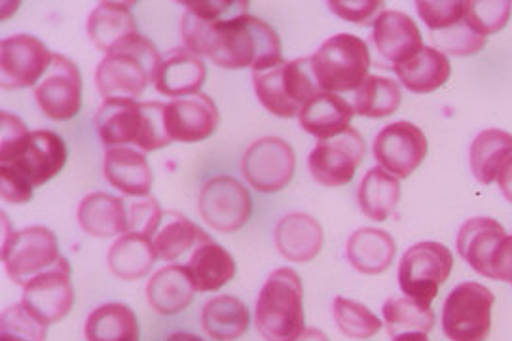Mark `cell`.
<instances>
[{
    "label": "cell",
    "instance_id": "obj_1",
    "mask_svg": "<svg viewBox=\"0 0 512 341\" xmlns=\"http://www.w3.org/2000/svg\"><path fill=\"white\" fill-rule=\"evenodd\" d=\"M181 35L186 50L211 57L222 69L258 72L283 63L277 33L268 23L249 14L230 19L209 18L186 8Z\"/></svg>",
    "mask_w": 512,
    "mask_h": 341
},
{
    "label": "cell",
    "instance_id": "obj_2",
    "mask_svg": "<svg viewBox=\"0 0 512 341\" xmlns=\"http://www.w3.org/2000/svg\"><path fill=\"white\" fill-rule=\"evenodd\" d=\"M160 61L156 46L135 33L105 55L95 71V86L105 99H137L156 80Z\"/></svg>",
    "mask_w": 512,
    "mask_h": 341
},
{
    "label": "cell",
    "instance_id": "obj_3",
    "mask_svg": "<svg viewBox=\"0 0 512 341\" xmlns=\"http://www.w3.org/2000/svg\"><path fill=\"white\" fill-rule=\"evenodd\" d=\"M255 324L266 341H294L306 330L304 287L293 268L270 273L256 300Z\"/></svg>",
    "mask_w": 512,
    "mask_h": 341
},
{
    "label": "cell",
    "instance_id": "obj_4",
    "mask_svg": "<svg viewBox=\"0 0 512 341\" xmlns=\"http://www.w3.org/2000/svg\"><path fill=\"white\" fill-rule=\"evenodd\" d=\"M253 86L262 107L277 118H293L311 97L323 91L311 69V57L253 72Z\"/></svg>",
    "mask_w": 512,
    "mask_h": 341
},
{
    "label": "cell",
    "instance_id": "obj_5",
    "mask_svg": "<svg viewBox=\"0 0 512 341\" xmlns=\"http://www.w3.org/2000/svg\"><path fill=\"white\" fill-rule=\"evenodd\" d=\"M311 69L323 91H357L368 78V46L363 38L349 33L330 36L311 57Z\"/></svg>",
    "mask_w": 512,
    "mask_h": 341
},
{
    "label": "cell",
    "instance_id": "obj_6",
    "mask_svg": "<svg viewBox=\"0 0 512 341\" xmlns=\"http://www.w3.org/2000/svg\"><path fill=\"white\" fill-rule=\"evenodd\" d=\"M67 156V144L54 131H29L18 143L0 148V171L37 188L63 171Z\"/></svg>",
    "mask_w": 512,
    "mask_h": 341
},
{
    "label": "cell",
    "instance_id": "obj_7",
    "mask_svg": "<svg viewBox=\"0 0 512 341\" xmlns=\"http://www.w3.org/2000/svg\"><path fill=\"white\" fill-rule=\"evenodd\" d=\"M59 243L52 230L44 226H31L4 237L2 264L8 277L25 287L38 275L54 270L61 262Z\"/></svg>",
    "mask_w": 512,
    "mask_h": 341
},
{
    "label": "cell",
    "instance_id": "obj_8",
    "mask_svg": "<svg viewBox=\"0 0 512 341\" xmlns=\"http://www.w3.org/2000/svg\"><path fill=\"white\" fill-rule=\"evenodd\" d=\"M494 292L480 283H461L442 307V330L452 341H486L492 330Z\"/></svg>",
    "mask_w": 512,
    "mask_h": 341
},
{
    "label": "cell",
    "instance_id": "obj_9",
    "mask_svg": "<svg viewBox=\"0 0 512 341\" xmlns=\"http://www.w3.org/2000/svg\"><path fill=\"white\" fill-rule=\"evenodd\" d=\"M452 268L454 256L448 247L437 241H421L404 252L399 264V285L408 298L431 306Z\"/></svg>",
    "mask_w": 512,
    "mask_h": 341
},
{
    "label": "cell",
    "instance_id": "obj_10",
    "mask_svg": "<svg viewBox=\"0 0 512 341\" xmlns=\"http://www.w3.org/2000/svg\"><path fill=\"white\" fill-rule=\"evenodd\" d=\"M296 156L293 146L279 137H262L243 154L241 171L258 192H279L293 180Z\"/></svg>",
    "mask_w": 512,
    "mask_h": 341
},
{
    "label": "cell",
    "instance_id": "obj_11",
    "mask_svg": "<svg viewBox=\"0 0 512 341\" xmlns=\"http://www.w3.org/2000/svg\"><path fill=\"white\" fill-rule=\"evenodd\" d=\"M366 156V144L357 129L348 127L344 133L319 141L311 150L308 165L313 179L323 186H344L355 177L357 167Z\"/></svg>",
    "mask_w": 512,
    "mask_h": 341
},
{
    "label": "cell",
    "instance_id": "obj_12",
    "mask_svg": "<svg viewBox=\"0 0 512 341\" xmlns=\"http://www.w3.org/2000/svg\"><path fill=\"white\" fill-rule=\"evenodd\" d=\"M54 54L42 40L31 35H12L0 44L2 90L31 88L46 76Z\"/></svg>",
    "mask_w": 512,
    "mask_h": 341
},
{
    "label": "cell",
    "instance_id": "obj_13",
    "mask_svg": "<svg viewBox=\"0 0 512 341\" xmlns=\"http://www.w3.org/2000/svg\"><path fill=\"white\" fill-rule=\"evenodd\" d=\"M198 203L203 220L224 234L238 232L247 224L253 211L249 190L239 180L226 175L207 180Z\"/></svg>",
    "mask_w": 512,
    "mask_h": 341
},
{
    "label": "cell",
    "instance_id": "obj_14",
    "mask_svg": "<svg viewBox=\"0 0 512 341\" xmlns=\"http://www.w3.org/2000/svg\"><path fill=\"white\" fill-rule=\"evenodd\" d=\"M35 99L50 120L65 122L74 118L82 108V74L76 63L65 55L54 54L50 69L35 88Z\"/></svg>",
    "mask_w": 512,
    "mask_h": 341
},
{
    "label": "cell",
    "instance_id": "obj_15",
    "mask_svg": "<svg viewBox=\"0 0 512 341\" xmlns=\"http://www.w3.org/2000/svg\"><path fill=\"white\" fill-rule=\"evenodd\" d=\"M374 160L389 175L408 179L427 156V137L410 122L385 126L374 139Z\"/></svg>",
    "mask_w": 512,
    "mask_h": 341
},
{
    "label": "cell",
    "instance_id": "obj_16",
    "mask_svg": "<svg viewBox=\"0 0 512 341\" xmlns=\"http://www.w3.org/2000/svg\"><path fill=\"white\" fill-rule=\"evenodd\" d=\"M21 304L44 324H54L69 315L74 306V288L71 266L67 258L54 270L35 277L23 287Z\"/></svg>",
    "mask_w": 512,
    "mask_h": 341
},
{
    "label": "cell",
    "instance_id": "obj_17",
    "mask_svg": "<svg viewBox=\"0 0 512 341\" xmlns=\"http://www.w3.org/2000/svg\"><path fill=\"white\" fill-rule=\"evenodd\" d=\"M165 124L173 141L200 143L217 131L219 108L205 93L175 99L165 105Z\"/></svg>",
    "mask_w": 512,
    "mask_h": 341
},
{
    "label": "cell",
    "instance_id": "obj_18",
    "mask_svg": "<svg viewBox=\"0 0 512 341\" xmlns=\"http://www.w3.org/2000/svg\"><path fill=\"white\" fill-rule=\"evenodd\" d=\"M372 38L378 52L393 67L403 65L423 50V38L414 19L399 10H384L372 23Z\"/></svg>",
    "mask_w": 512,
    "mask_h": 341
},
{
    "label": "cell",
    "instance_id": "obj_19",
    "mask_svg": "<svg viewBox=\"0 0 512 341\" xmlns=\"http://www.w3.org/2000/svg\"><path fill=\"white\" fill-rule=\"evenodd\" d=\"M505 228L488 216L467 220L458 234L459 256L480 275L494 279V264L501 243L505 241Z\"/></svg>",
    "mask_w": 512,
    "mask_h": 341
},
{
    "label": "cell",
    "instance_id": "obj_20",
    "mask_svg": "<svg viewBox=\"0 0 512 341\" xmlns=\"http://www.w3.org/2000/svg\"><path fill=\"white\" fill-rule=\"evenodd\" d=\"M207 78V67L200 55L186 48H177L165 54L156 72V90L167 97H190L202 90Z\"/></svg>",
    "mask_w": 512,
    "mask_h": 341
},
{
    "label": "cell",
    "instance_id": "obj_21",
    "mask_svg": "<svg viewBox=\"0 0 512 341\" xmlns=\"http://www.w3.org/2000/svg\"><path fill=\"white\" fill-rule=\"evenodd\" d=\"M353 114V105H349L344 97L338 93L321 91L300 108L298 122L306 133L317 137L319 141H327L348 129Z\"/></svg>",
    "mask_w": 512,
    "mask_h": 341
},
{
    "label": "cell",
    "instance_id": "obj_22",
    "mask_svg": "<svg viewBox=\"0 0 512 341\" xmlns=\"http://www.w3.org/2000/svg\"><path fill=\"white\" fill-rule=\"evenodd\" d=\"M323 228L310 215L291 213L275 226V247L287 260L302 264L313 260L323 249Z\"/></svg>",
    "mask_w": 512,
    "mask_h": 341
},
{
    "label": "cell",
    "instance_id": "obj_23",
    "mask_svg": "<svg viewBox=\"0 0 512 341\" xmlns=\"http://www.w3.org/2000/svg\"><path fill=\"white\" fill-rule=\"evenodd\" d=\"M105 179L131 198H145L152 188V167L147 158L126 146L109 148L103 163Z\"/></svg>",
    "mask_w": 512,
    "mask_h": 341
},
{
    "label": "cell",
    "instance_id": "obj_24",
    "mask_svg": "<svg viewBox=\"0 0 512 341\" xmlns=\"http://www.w3.org/2000/svg\"><path fill=\"white\" fill-rule=\"evenodd\" d=\"M196 292L186 266L171 264L150 277L147 302L160 315H177L192 304Z\"/></svg>",
    "mask_w": 512,
    "mask_h": 341
},
{
    "label": "cell",
    "instance_id": "obj_25",
    "mask_svg": "<svg viewBox=\"0 0 512 341\" xmlns=\"http://www.w3.org/2000/svg\"><path fill=\"white\" fill-rule=\"evenodd\" d=\"M78 222L86 234L109 239L128 234V209L124 199L107 192H93L80 201Z\"/></svg>",
    "mask_w": 512,
    "mask_h": 341
},
{
    "label": "cell",
    "instance_id": "obj_26",
    "mask_svg": "<svg viewBox=\"0 0 512 341\" xmlns=\"http://www.w3.org/2000/svg\"><path fill=\"white\" fill-rule=\"evenodd\" d=\"M184 266L200 292H215L236 277L234 256L213 239L198 245Z\"/></svg>",
    "mask_w": 512,
    "mask_h": 341
},
{
    "label": "cell",
    "instance_id": "obj_27",
    "mask_svg": "<svg viewBox=\"0 0 512 341\" xmlns=\"http://www.w3.org/2000/svg\"><path fill=\"white\" fill-rule=\"evenodd\" d=\"M346 254L355 270L365 275H380L393 264L397 243L384 230L361 228L349 235Z\"/></svg>",
    "mask_w": 512,
    "mask_h": 341
},
{
    "label": "cell",
    "instance_id": "obj_28",
    "mask_svg": "<svg viewBox=\"0 0 512 341\" xmlns=\"http://www.w3.org/2000/svg\"><path fill=\"white\" fill-rule=\"evenodd\" d=\"M141 124V103L135 99H105L97 110L95 127L103 144L118 148L135 144Z\"/></svg>",
    "mask_w": 512,
    "mask_h": 341
},
{
    "label": "cell",
    "instance_id": "obj_29",
    "mask_svg": "<svg viewBox=\"0 0 512 341\" xmlns=\"http://www.w3.org/2000/svg\"><path fill=\"white\" fill-rule=\"evenodd\" d=\"M137 33V23L129 4L101 2L88 18V35L97 50L109 54L128 36Z\"/></svg>",
    "mask_w": 512,
    "mask_h": 341
},
{
    "label": "cell",
    "instance_id": "obj_30",
    "mask_svg": "<svg viewBox=\"0 0 512 341\" xmlns=\"http://www.w3.org/2000/svg\"><path fill=\"white\" fill-rule=\"evenodd\" d=\"M393 71L406 90L414 93H431L448 82L452 67L448 57L437 48L423 46L420 54L414 55L403 65L393 67Z\"/></svg>",
    "mask_w": 512,
    "mask_h": 341
},
{
    "label": "cell",
    "instance_id": "obj_31",
    "mask_svg": "<svg viewBox=\"0 0 512 341\" xmlns=\"http://www.w3.org/2000/svg\"><path fill=\"white\" fill-rule=\"evenodd\" d=\"M158 252L150 237L139 234L120 235L109 251V268L122 281H137L147 277Z\"/></svg>",
    "mask_w": 512,
    "mask_h": 341
},
{
    "label": "cell",
    "instance_id": "obj_32",
    "mask_svg": "<svg viewBox=\"0 0 512 341\" xmlns=\"http://www.w3.org/2000/svg\"><path fill=\"white\" fill-rule=\"evenodd\" d=\"M249 323V309L236 296H215L203 306V330L215 341L238 340L247 332Z\"/></svg>",
    "mask_w": 512,
    "mask_h": 341
},
{
    "label": "cell",
    "instance_id": "obj_33",
    "mask_svg": "<svg viewBox=\"0 0 512 341\" xmlns=\"http://www.w3.org/2000/svg\"><path fill=\"white\" fill-rule=\"evenodd\" d=\"M512 156V135L503 129H486L478 133L469 150V162L480 184L497 180L501 167Z\"/></svg>",
    "mask_w": 512,
    "mask_h": 341
},
{
    "label": "cell",
    "instance_id": "obj_34",
    "mask_svg": "<svg viewBox=\"0 0 512 341\" xmlns=\"http://www.w3.org/2000/svg\"><path fill=\"white\" fill-rule=\"evenodd\" d=\"M401 198V184L399 179L389 175L382 167L368 169L357 192V201L363 215L370 220L384 222L393 215L397 203Z\"/></svg>",
    "mask_w": 512,
    "mask_h": 341
},
{
    "label": "cell",
    "instance_id": "obj_35",
    "mask_svg": "<svg viewBox=\"0 0 512 341\" xmlns=\"http://www.w3.org/2000/svg\"><path fill=\"white\" fill-rule=\"evenodd\" d=\"M88 341H139L137 315L124 304L93 309L84 326Z\"/></svg>",
    "mask_w": 512,
    "mask_h": 341
},
{
    "label": "cell",
    "instance_id": "obj_36",
    "mask_svg": "<svg viewBox=\"0 0 512 341\" xmlns=\"http://www.w3.org/2000/svg\"><path fill=\"white\" fill-rule=\"evenodd\" d=\"M162 222L164 226L156 232L154 247L158 258L165 262H175L183 258L186 252L194 251L203 241L211 239L202 228H198L194 222L179 213H164Z\"/></svg>",
    "mask_w": 512,
    "mask_h": 341
},
{
    "label": "cell",
    "instance_id": "obj_37",
    "mask_svg": "<svg viewBox=\"0 0 512 341\" xmlns=\"http://www.w3.org/2000/svg\"><path fill=\"white\" fill-rule=\"evenodd\" d=\"M403 93L395 80L384 76H368L355 91L353 110L365 118H385L401 107Z\"/></svg>",
    "mask_w": 512,
    "mask_h": 341
},
{
    "label": "cell",
    "instance_id": "obj_38",
    "mask_svg": "<svg viewBox=\"0 0 512 341\" xmlns=\"http://www.w3.org/2000/svg\"><path fill=\"white\" fill-rule=\"evenodd\" d=\"M384 321L391 338L421 332L429 334L435 326V313L414 298H389L384 304Z\"/></svg>",
    "mask_w": 512,
    "mask_h": 341
},
{
    "label": "cell",
    "instance_id": "obj_39",
    "mask_svg": "<svg viewBox=\"0 0 512 341\" xmlns=\"http://www.w3.org/2000/svg\"><path fill=\"white\" fill-rule=\"evenodd\" d=\"M332 315L338 330L351 340H368L382 330V321L368 307L348 298H334Z\"/></svg>",
    "mask_w": 512,
    "mask_h": 341
},
{
    "label": "cell",
    "instance_id": "obj_40",
    "mask_svg": "<svg viewBox=\"0 0 512 341\" xmlns=\"http://www.w3.org/2000/svg\"><path fill=\"white\" fill-rule=\"evenodd\" d=\"M48 324L37 319L23 304L2 311L0 341H46Z\"/></svg>",
    "mask_w": 512,
    "mask_h": 341
},
{
    "label": "cell",
    "instance_id": "obj_41",
    "mask_svg": "<svg viewBox=\"0 0 512 341\" xmlns=\"http://www.w3.org/2000/svg\"><path fill=\"white\" fill-rule=\"evenodd\" d=\"M431 38H433V42H435L439 52H442L444 55H456V57L476 54L486 44V38L478 35L475 29L469 25L467 16H465L463 21H459V23L448 27V29L431 33Z\"/></svg>",
    "mask_w": 512,
    "mask_h": 341
},
{
    "label": "cell",
    "instance_id": "obj_42",
    "mask_svg": "<svg viewBox=\"0 0 512 341\" xmlns=\"http://www.w3.org/2000/svg\"><path fill=\"white\" fill-rule=\"evenodd\" d=\"M171 143L173 139L165 124V105L156 101L141 103V124L135 144L145 152H154Z\"/></svg>",
    "mask_w": 512,
    "mask_h": 341
},
{
    "label": "cell",
    "instance_id": "obj_43",
    "mask_svg": "<svg viewBox=\"0 0 512 341\" xmlns=\"http://www.w3.org/2000/svg\"><path fill=\"white\" fill-rule=\"evenodd\" d=\"M511 2L492 0V2H467V21L478 35H494L501 31L511 18Z\"/></svg>",
    "mask_w": 512,
    "mask_h": 341
},
{
    "label": "cell",
    "instance_id": "obj_44",
    "mask_svg": "<svg viewBox=\"0 0 512 341\" xmlns=\"http://www.w3.org/2000/svg\"><path fill=\"white\" fill-rule=\"evenodd\" d=\"M416 8L431 33L448 29L467 16V2L463 0H420Z\"/></svg>",
    "mask_w": 512,
    "mask_h": 341
},
{
    "label": "cell",
    "instance_id": "obj_45",
    "mask_svg": "<svg viewBox=\"0 0 512 341\" xmlns=\"http://www.w3.org/2000/svg\"><path fill=\"white\" fill-rule=\"evenodd\" d=\"M164 218L160 203L150 196L139 198L129 205L128 234L145 235L152 237L158 232V226Z\"/></svg>",
    "mask_w": 512,
    "mask_h": 341
},
{
    "label": "cell",
    "instance_id": "obj_46",
    "mask_svg": "<svg viewBox=\"0 0 512 341\" xmlns=\"http://www.w3.org/2000/svg\"><path fill=\"white\" fill-rule=\"evenodd\" d=\"M384 4L378 0H330L329 8L351 23H366Z\"/></svg>",
    "mask_w": 512,
    "mask_h": 341
},
{
    "label": "cell",
    "instance_id": "obj_47",
    "mask_svg": "<svg viewBox=\"0 0 512 341\" xmlns=\"http://www.w3.org/2000/svg\"><path fill=\"white\" fill-rule=\"evenodd\" d=\"M33 190L35 188H31L27 182L18 179L16 175L0 171V196L4 201L14 203V205H23L33 199Z\"/></svg>",
    "mask_w": 512,
    "mask_h": 341
},
{
    "label": "cell",
    "instance_id": "obj_48",
    "mask_svg": "<svg viewBox=\"0 0 512 341\" xmlns=\"http://www.w3.org/2000/svg\"><path fill=\"white\" fill-rule=\"evenodd\" d=\"M497 184L503 192V196L507 201L512 203V156L507 160V163L501 167L499 175H497Z\"/></svg>",
    "mask_w": 512,
    "mask_h": 341
},
{
    "label": "cell",
    "instance_id": "obj_49",
    "mask_svg": "<svg viewBox=\"0 0 512 341\" xmlns=\"http://www.w3.org/2000/svg\"><path fill=\"white\" fill-rule=\"evenodd\" d=\"M294 341H329V338H327L325 332H321V330H317V328H308V330H304Z\"/></svg>",
    "mask_w": 512,
    "mask_h": 341
},
{
    "label": "cell",
    "instance_id": "obj_50",
    "mask_svg": "<svg viewBox=\"0 0 512 341\" xmlns=\"http://www.w3.org/2000/svg\"><path fill=\"white\" fill-rule=\"evenodd\" d=\"M167 341H205L200 338V336H194V334H190V332H175V334H171Z\"/></svg>",
    "mask_w": 512,
    "mask_h": 341
},
{
    "label": "cell",
    "instance_id": "obj_51",
    "mask_svg": "<svg viewBox=\"0 0 512 341\" xmlns=\"http://www.w3.org/2000/svg\"><path fill=\"white\" fill-rule=\"evenodd\" d=\"M393 341H429L427 334H421V332H412V334H404L399 338H393Z\"/></svg>",
    "mask_w": 512,
    "mask_h": 341
}]
</instances>
